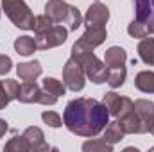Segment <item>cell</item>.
<instances>
[{
	"mask_svg": "<svg viewBox=\"0 0 154 152\" xmlns=\"http://www.w3.org/2000/svg\"><path fill=\"white\" fill-rule=\"evenodd\" d=\"M68 29L63 25V23H54V27L43 34H38L34 36L36 39V47L39 50H48V48H54V47H59L63 45L66 38H68Z\"/></svg>",
	"mask_w": 154,
	"mask_h": 152,
	"instance_id": "obj_7",
	"label": "cell"
},
{
	"mask_svg": "<svg viewBox=\"0 0 154 152\" xmlns=\"http://www.w3.org/2000/svg\"><path fill=\"white\" fill-rule=\"evenodd\" d=\"M36 48V39L31 36H20L14 39V50L20 56H32Z\"/></svg>",
	"mask_w": 154,
	"mask_h": 152,
	"instance_id": "obj_18",
	"label": "cell"
},
{
	"mask_svg": "<svg viewBox=\"0 0 154 152\" xmlns=\"http://www.w3.org/2000/svg\"><path fill=\"white\" fill-rule=\"evenodd\" d=\"M45 14L56 23H65L68 31H77V27L82 23L79 9L66 4L65 0H48L45 4Z\"/></svg>",
	"mask_w": 154,
	"mask_h": 152,
	"instance_id": "obj_3",
	"label": "cell"
},
{
	"mask_svg": "<svg viewBox=\"0 0 154 152\" xmlns=\"http://www.w3.org/2000/svg\"><path fill=\"white\" fill-rule=\"evenodd\" d=\"M102 104L108 108L109 114L115 116V118H120L125 113H129V111L134 109V102L129 97H120L115 91H108L104 95V99H102Z\"/></svg>",
	"mask_w": 154,
	"mask_h": 152,
	"instance_id": "obj_8",
	"label": "cell"
},
{
	"mask_svg": "<svg viewBox=\"0 0 154 152\" xmlns=\"http://www.w3.org/2000/svg\"><path fill=\"white\" fill-rule=\"evenodd\" d=\"M127 61V52L122 48V47H109L104 54V63L109 66V68H115V66H124Z\"/></svg>",
	"mask_w": 154,
	"mask_h": 152,
	"instance_id": "obj_15",
	"label": "cell"
},
{
	"mask_svg": "<svg viewBox=\"0 0 154 152\" xmlns=\"http://www.w3.org/2000/svg\"><path fill=\"white\" fill-rule=\"evenodd\" d=\"M152 152H154V147H152Z\"/></svg>",
	"mask_w": 154,
	"mask_h": 152,
	"instance_id": "obj_35",
	"label": "cell"
},
{
	"mask_svg": "<svg viewBox=\"0 0 154 152\" xmlns=\"http://www.w3.org/2000/svg\"><path fill=\"white\" fill-rule=\"evenodd\" d=\"M124 136H125V132L120 129L118 122H109V123L106 125V129H104V140H106L108 143H111V145L122 141Z\"/></svg>",
	"mask_w": 154,
	"mask_h": 152,
	"instance_id": "obj_20",
	"label": "cell"
},
{
	"mask_svg": "<svg viewBox=\"0 0 154 152\" xmlns=\"http://www.w3.org/2000/svg\"><path fill=\"white\" fill-rule=\"evenodd\" d=\"M125 152H138V149H133V147H127V149H125Z\"/></svg>",
	"mask_w": 154,
	"mask_h": 152,
	"instance_id": "obj_33",
	"label": "cell"
},
{
	"mask_svg": "<svg viewBox=\"0 0 154 152\" xmlns=\"http://www.w3.org/2000/svg\"><path fill=\"white\" fill-rule=\"evenodd\" d=\"M23 104H43V106H54L57 102V95L47 91L45 88H39L36 81H25L20 88V95L18 99Z\"/></svg>",
	"mask_w": 154,
	"mask_h": 152,
	"instance_id": "obj_5",
	"label": "cell"
},
{
	"mask_svg": "<svg viewBox=\"0 0 154 152\" xmlns=\"http://www.w3.org/2000/svg\"><path fill=\"white\" fill-rule=\"evenodd\" d=\"M109 20V9L100 4V2H95L88 7L86 14H84V25L86 27H91V25H99V27H104Z\"/></svg>",
	"mask_w": 154,
	"mask_h": 152,
	"instance_id": "obj_10",
	"label": "cell"
},
{
	"mask_svg": "<svg viewBox=\"0 0 154 152\" xmlns=\"http://www.w3.org/2000/svg\"><path fill=\"white\" fill-rule=\"evenodd\" d=\"M43 88H45L47 91L57 95V97H61V95L66 93L65 82H61V81H57V79H54V77H45V79H43Z\"/></svg>",
	"mask_w": 154,
	"mask_h": 152,
	"instance_id": "obj_25",
	"label": "cell"
},
{
	"mask_svg": "<svg viewBox=\"0 0 154 152\" xmlns=\"http://www.w3.org/2000/svg\"><path fill=\"white\" fill-rule=\"evenodd\" d=\"M134 86L136 90L143 91V93H154V72L151 70H143L134 77Z\"/></svg>",
	"mask_w": 154,
	"mask_h": 152,
	"instance_id": "obj_17",
	"label": "cell"
},
{
	"mask_svg": "<svg viewBox=\"0 0 154 152\" xmlns=\"http://www.w3.org/2000/svg\"><path fill=\"white\" fill-rule=\"evenodd\" d=\"M147 23H149V31L154 34V16H151V18L147 20Z\"/></svg>",
	"mask_w": 154,
	"mask_h": 152,
	"instance_id": "obj_32",
	"label": "cell"
},
{
	"mask_svg": "<svg viewBox=\"0 0 154 152\" xmlns=\"http://www.w3.org/2000/svg\"><path fill=\"white\" fill-rule=\"evenodd\" d=\"M106 38H108V32H106V29H104V27L91 25V27H86L84 34L79 38V41H81L82 45H86L88 48L95 50L99 45H102V43H104V39H106Z\"/></svg>",
	"mask_w": 154,
	"mask_h": 152,
	"instance_id": "obj_12",
	"label": "cell"
},
{
	"mask_svg": "<svg viewBox=\"0 0 154 152\" xmlns=\"http://www.w3.org/2000/svg\"><path fill=\"white\" fill-rule=\"evenodd\" d=\"M41 63L39 61H29V63H20L16 66V74L22 81H36L41 75Z\"/></svg>",
	"mask_w": 154,
	"mask_h": 152,
	"instance_id": "obj_14",
	"label": "cell"
},
{
	"mask_svg": "<svg viewBox=\"0 0 154 152\" xmlns=\"http://www.w3.org/2000/svg\"><path fill=\"white\" fill-rule=\"evenodd\" d=\"M116 122L125 134H142V122H140L138 114L134 113V109L125 113L120 118H116Z\"/></svg>",
	"mask_w": 154,
	"mask_h": 152,
	"instance_id": "obj_13",
	"label": "cell"
},
{
	"mask_svg": "<svg viewBox=\"0 0 154 152\" xmlns=\"http://www.w3.org/2000/svg\"><path fill=\"white\" fill-rule=\"evenodd\" d=\"M151 134H154V123H152V129H151Z\"/></svg>",
	"mask_w": 154,
	"mask_h": 152,
	"instance_id": "obj_34",
	"label": "cell"
},
{
	"mask_svg": "<svg viewBox=\"0 0 154 152\" xmlns=\"http://www.w3.org/2000/svg\"><path fill=\"white\" fill-rule=\"evenodd\" d=\"M41 120H43L48 127H54V129H57V127L63 125L61 116L56 113V111H43V113H41Z\"/></svg>",
	"mask_w": 154,
	"mask_h": 152,
	"instance_id": "obj_28",
	"label": "cell"
},
{
	"mask_svg": "<svg viewBox=\"0 0 154 152\" xmlns=\"http://www.w3.org/2000/svg\"><path fill=\"white\" fill-rule=\"evenodd\" d=\"M5 152H29V145H27V140L22 136H14L11 138L7 143H5Z\"/></svg>",
	"mask_w": 154,
	"mask_h": 152,
	"instance_id": "obj_26",
	"label": "cell"
},
{
	"mask_svg": "<svg viewBox=\"0 0 154 152\" xmlns=\"http://www.w3.org/2000/svg\"><path fill=\"white\" fill-rule=\"evenodd\" d=\"M5 132H7V122H5L4 118H0V138H2Z\"/></svg>",
	"mask_w": 154,
	"mask_h": 152,
	"instance_id": "obj_31",
	"label": "cell"
},
{
	"mask_svg": "<svg viewBox=\"0 0 154 152\" xmlns=\"http://www.w3.org/2000/svg\"><path fill=\"white\" fill-rule=\"evenodd\" d=\"M4 88H5V93H7V97L11 99V100H16L18 99V95H20V82L18 81H14V79H5L4 81Z\"/></svg>",
	"mask_w": 154,
	"mask_h": 152,
	"instance_id": "obj_27",
	"label": "cell"
},
{
	"mask_svg": "<svg viewBox=\"0 0 154 152\" xmlns=\"http://www.w3.org/2000/svg\"><path fill=\"white\" fill-rule=\"evenodd\" d=\"M11 68H13V61H11V57L5 56V54H2V56H0V75L9 74Z\"/></svg>",
	"mask_w": 154,
	"mask_h": 152,
	"instance_id": "obj_29",
	"label": "cell"
},
{
	"mask_svg": "<svg viewBox=\"0 0 154 152\" xmlns=\"http://www.w3.org/2000/svg\"><path fill=\"white\" fill-rule=\"evenodd\" d=\"M127 32H129V36L131 38H147L149 34H151V31H149V23L147 22H143V20H133L131 23H129V27H127Z\"/></svg>",
	"mask_w": 154,
	"mask_h": 152,
	"instance_id": "obj_21",
	"label": "cell"
},
{
	"mask_svg": "<svg viewBox=\"0 0 154 152\" xmlns=\"http://www.w3.org/2000/svg\"><path fill=\"white\" fill-rule=\"evenodd\" d=\"M125 77H127V70L125 66H115V68H109L108 72V84L115 90V88H120L124 82H125Z\"/></svg>",
	"mask_w": 154,
	"mask_h": 152,
	"instance_id": "obj_22",
	"label": "cell"
},
{
	"mask_svg": "<svg viewBox=\"0 0 154 152\" xmlns=\"http://www.w3.org/2000/svg\"><path fill=\"white\" fill-rule=\"evenodd\" d=\"M63 82L70 91H75V93L84 90L86 86V74L74 57H70L63 66Z\"/></svg>",
	"mask_w": 154,
	"mask_h": 152,
	"instance_id": "obj_6",
	"label": "cell"
},
{
	"mask_svg": "<svg viewBox=\"0 0 154 152\" xmlns=\"http://www.w3.org/2000/svg\"><path fill=\"white\" fill-rule=\"evenodd\" d=\"M23 138L27 140V145H29V150L31 152H45L48 150V143L45 141V134L39 127H27L23 131Z\"/></svg>",
	"mask_w": 154,
	"mask_h": 152,
	"instance_id": "obj_11",
	"label": "cell"
},
{
	"mask_svg": "<svg viewBox=\"0 0 154 152\" xmlns=\"http://www.w3.org/2000/svg\"><path fill=\"white\" fill-rule=\"evenodd\" d=\"M82 150L84 152H113V145L111 143H108L104 138H100V140H90V141H86L84 145H82Z\"/></svg>",
	"mask_w": 154,
	"mask_h": 152,
	"instance_id": "obj_23",
	"label": "cell"
},
{
	"mask_svg": "<svg viewBox=\"0 0 154 152\" xmlns=\"http://www.w3.org/2000/svg\"><path fill=\"white\" fill-rule=\"evenodd\" d=\"M70 57H74L77 63L82 66L86 77H88L91 82L102 84V82L108 81L109 66H108L104 61H100V59L93 54V50L88 48L86 45H82L79 39L72 45V56H70Z\"/></svg>",
	"mask_w": 154,
	"mask_h": 152,
	"instance_id": "obj_2",
	"label": "cell"
},
{
	"mask_svg": "<svg viewBox=\"0 0 154 152\" xmlns=\"http://www.w3.org/2000/svg\"><path fill=\"white\" fill-rule=\"evenodd\" d=\"M54 20L52 18H48L47 14H39V16H34V25H32V31H34V36H38V34H43V32H47V31H50L52 27H54Z\"/></svg>",
	"mask_w": 154,
	"mask_h": 152,
	"instance_id": "obj_24",
	"label": "cell"
},
{
	"mask_svg": "<svg viewBox=\"0 0 154 152\" xmlns=\"http://www.w3.org/2000/svg\"><path fill=\"white\" fill-rule=\"evenodd\" d=\"M136 18L147 22L151 16H154V0H134Z\"/></svg>",
	"mask_w": 154,
	"mask_h": 152,
	"instance_id": "obj_19",
	"label": "cell"
},
{
	"mask_svg": "<svg viewBox=\"0 0 154 152\" xmlns=\"http://www.w3.org/2000/svg\"><path fill=\"white\" fill-rule=\"evenodd\" d=\"M2 7L14 27L22 31H31L34 25V14L23 0H2Z\"/></svg>",
	"mask_w": 154,
	"mask_h": 152,
	"instance_id": "obj_4",
	"label": "cell"
},
{
	"mask_svg": "<svg viewBox=\"0 0 154 152\" xmlns=\"http://www.w3.org/2000/svg\"><path fill=\"white\" fill-rule=\"evenodd\" d=\"M108 108L95 99H74L66 104L63 113V123L70 132L82 138L99 136L109 123Z\"/></svg>",
	"mask_w": 154,
	"mask_h": 152,
	"instance_id": "obj_1",
	"label": "cell"
},
{
	"mask_svg": "<svg viewBox=\"0 0 154 152\" xmlns=\"http://www.w3.org/2000/svg\"><path fill=\"white\" fill-rule=\"evenodd\" d=\"M134 113L138 114V118L142 122V134L151 132L154 123V102L145 100V99L134 100Z\"/></svg>",
	"mask_w": 154,
	"mask_h": 152,
	"instance_id": "obj_9",
	"label": "cell"
},
{
	"mask_svg": "<svg viewBox=\"0 0 154 152\" xmlns=\"http://www.w3.org/2000/svg\"><path fill=\"white\" fill-rule=\"evenodd\" d=\"M138 56L145 65L154 66V38H143L138 43Z\"/></svg>",
	"mask_w": 154,
	"mask_h": 152,
	"instance_id": "obj_16",
	"label": "cell"
},
{
	"mask_svg": "<svg viewBox=\"0 0 154 152\" xmlns=\"http://www.w3.org/2000/svg\"><path fill=\"white\" fill-rule=\"evenodd\" d=\"M11 102V99L7 97L5 93V88H4V81H0V109H5V106Z\"/></svg>",
	"mask_w": 154,
	"mask_h": 152,
	"instance_id": "obj_30",
	"label": "cell"
}]
</instances>
